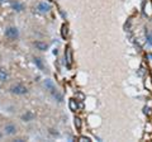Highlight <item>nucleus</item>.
<instances>
[{"label": "nucleus", "mask_w": 152, "mask_h": 142, "mask_svg": "<svg viewBox=\"0 0 152 142\" xmlns=\"http://www.w3.org/2000/svg\"><path fill=\"white\" fill-rule=\"evenodd\" d=\"M5 37L9 40H17L19 37V31L15 27H9L5 29Z\"/></svg>", "instance_id": "nucleus-1"}, {"label": "nucleus", "mask_w": 152, "mask_h": 142, "mask_svg": "<svg viewBox=\"0 0 152 142\" xmlns=\"http://www.w3.org/2000/svg\"><path fill=\"white\" fill-rule=\"evenodd\" d=\"M10 91L13 94H17V95H23V94L27 93V88L22 84H17V85H13L10 88Z\"/></svg>", "instance_id": "nucleus-2"}, {"label": "nucleus", "mask_w": 152, "mask_h": 142, "mask_svg": "<svg viewBox=\"0 0 152 142\" xmlns=\"http://www.w3.org/2000/svg\"><path fill=\"white\" fill-rule=\"evenodd\" d=\"M48 10H50V5H48L47 3H39V4L37 5V12H38V13L46 14Z\"/></svg>", "instance_id": "nucleus-3"}, {"label": "nucleus", "mask_w": 152, "mask_h": 142, "mask_svg": "<svg viewBox=\"0 0 152 142\" xmlns=\"http://www.w3.org/2000/svg\"><path fill=\"white\" fill-rule=\"evenodd\" d=\"M9 78V74H8V70L5 67H0V81L1 83H5Z\"/></svg>", "instance_id": "nucleus-4"}, {"label": "nucleus", "mask_w": 152, "mask_h": 142, "mask_svg": "<svg viewBox=\"0 0 152 142\" xmlns=\"http://www.w3.org/2000/svg\"><path fill=\"white\" fill-rule=\"evenodd\" d=\"M65 56H66V61H67V66L70 67L71 64H72V51H71L70 47H69L67 50H66V53H65Z\"/></svg>", "instance_id": "nucleus-5"}, {"label": "nucleus", "mask_w": 152, "mask_h": 142, "mask_svg": "<svg viewBox=\"0 0 152 142\" xmlns=\"http://www.w3.org/2000/svg\"><path fill=\"white\" fill-rule=\"evenodd\" d=\"M12 8L14 9L15 12H22L24 9V5L19 1H12Z\"/></svg>", "instance_id": "nucleus-6"}, {"label": "nucleus", "mask_w": 152, "mask_h": 142, "mask_svg": "<svg viewBox=\"0 0 152 142\" xmlns=\"http://www.w3.org/2000/svg\"><path fill=\"white\" fill-rule=\"evenodd\" d=\"M17 132V127L14 124H7L5 126V133L7 135H14Z\"/></svg>", "instance_id": "nucleus-7"}, {"label": "nucleus", "mask_w": 152, "mask_h": 142, "mask_svg": "<svg viewBox=\"0 0 152 142\" xmlns=\"http://www.w3.org/2000/svg\"><path fill=\"white\" fill-rule=\"evenodd\" d=\"M69 107H70V109L72 112H76L79 109V104H77V102H76L75 99H71L70 103H69Z\"/></svg>", "instance_id": "nucleus-8"}, {"label": "nucleus", "mask_w": 152, "mask_h": 142, "mask_svg": "<svg viewBox=\"0 0 152 142\" xmlns=\"http://www.w3.org/2000/svg\"><path fill=\"white\" fill-rule=\"evenodd\" d=\"M33 118H34V114H33L32 112H27L26 114H23V116H22V119H23V121H26V122L32 121Z\"/></svg>", "instance_id": "nucleus-9"}, {"label": "nucleus", "mask_w": 152, "mask_h": 142, "mask_svg": "<svg viewBox=\"0 0 152 142\" xmlns=\"http://www.w3.org/2000/svg\"><path fill=\"white\" fill-rule=\"evenodd\" d=\"M0 7H1V8L12 7V0H0Z\"/></svg>", "instance_id": "nucleus-10"}, {"label": "nucleus", "mask_w": 152, "mask_h": 142, "mask_svg": "<svg viewBox=\"0 0 152 142\" xmlns=\"http://www.w3.org/2000/svg\"><path fill=\"white\" fill-rule=\"evenodd\" d=\"M34 46L37 47L38 50H41V51H45V50H47V47H48L46 43H42V42H36Z\"/></svg>", "instance_id": "nucleus-11"}, {"label": "nucleus", "mask_w": 152, "mask_h": 142, "mask_svg": "<svg viewBox=\"0 0 152 142\" xmlns=\"http://www.w3.org/2000/svg\"><path fill=\"white\" fill-rule=\"evenodd\" d=\"M74 121H75V127H76V128H77V130H80V128H81V119L76 117Z\"/></svg>", "instance_id": "nucleus-12"}, {"label": "nucleus", "mask_w": 152, "mask_h": 142, "mask_svg": "<svg viewBox=\"0 0 152 142\" xmlns=\"http://www.w3.org/2000/svg\"><path fill=\"white\" fill-rule=\"evenodd\" d=\"M146 38H147V41H148V43L152 45V33L150 31H147V29H146Z\"/></svg>", "instance_id": "nucleus-13"}, {"label": "nucleus", "mask_w": 152, "mask_h": 142, "mask_svg": "<svg viewBox=\"0 0 152 142\" xmlns=\"http://www.w3.org/2000/svg\"><path fill=\"white\" fill-rule=\"evenodd\" d=\"M45 86H47V88H48L51 91H52V90H53V89H55V88H53V84H52V83L50 81V80H47V81L45 83Z\"/></svg>", "instance_id": "nucleus-14"}, {"label": "nucleus", "mask_w": 152, "mask_h": 142, "mask_svg": "<svg viewBox=\"0 0 152 142\" xmlns=\"http://www.w3.org/2000/svg\"><path fill=\"white\" fill-rule=\"evenodd\" d=\"M62 37L64 38H66L67 37V26H62Z\"/></svg>", "instance_id": "nucleus-15"}, {"label": "nucleus", "mask_w": 152, "mask_h": 142, "mask_svg": "<svg viewBox=\"0 0 152 142\" xmlns=\"http://www.w3.org/2000/svg\"><path fill=\"white\" fill-rule=\"evenodd\" d=\"M34 62H36V65H37L39 69H43V65H42V62H41L39 59H34Z\"/></svg>", "instance_id": "nucleus-16"}, {"label": "nucleus", "mask_w": 152, "mask_h": 142, "mask_svg": "<svg viewBox=\"0 0 152 142\" xmlns=\"http://www.w3.org/2000/svg\"><path fill=\"white\" fill-rule=\"evenodd\" d=\"M79 140L83 141V142H89V141H90V138H88V137H80Z\"/></svg>", "instance_id": "nucleus-17"}, {"label": "nucleus", "mask_w": 152, "mask_h": 142, "mask_svg": "<svg viewBox=\"0 0 152 142\" xmlns=\"http://www.w3.org/2000/svg\"><path fill=\"white\" fill-rule=\"evenodd\" d=\"M150 57H151V59H152V55H150Z\"/></svg>", "instance_id": "nucleus-18"}, {"label": "nucleus", "mask_w": 152, "mask_h": 142, "mask_svg": "<svg viewBox=\"0 0 152 142\" xmlns=\"http://www.w3.org/2000/svg\"><path fill=\"white\" fill-rule=\"evenodd\" d=\"M0 137H1V133H0Z\"/></svg>", "instance_id": "nucleus-19"}]
</instances>
